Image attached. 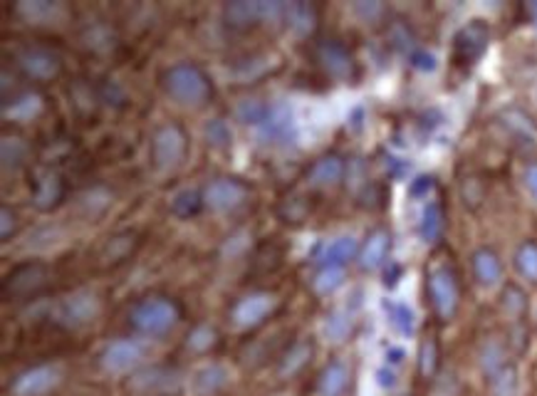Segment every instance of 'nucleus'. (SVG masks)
Returning <instances> with one entry per match:
<instances>
[{
	"label": "nucleus",
	"instance_id": "obj_2",
	"mask_svg": "<svg viewBox=\"0 0 537 396\" xmlns=\"http://www.w3.org/2000/svg\"><path fill=\"white\" fill-rule=\"evenodd\" d=\"M181 320V310L172 298L151 295L139 300L130 312V324L139 334L147 337H164L169 334Z\"/></svg>",
	"mask_w": 537,
	"mask_h": 396
},
{
	"label": "nucleus",
	"instance_id": "obj_41",
	"mask_svg": "<svg viewBox=\"0 0 537 396\" xmlns=\"http://www.w3.org/2000/svg\"><path fill=\"white\" fill-rule=\"evenodd\" d=\"M206 139L211 147L215 149H226L231 139H233V134H231V129H228L226 122H221V119H214L208 127H206Z\"/></svg>",
	"mask_w": 537,
	"mask_h": 396
},
{
	"label": "nucleus",
	"instance_id": "obj_21",
	"mask_svg": "<svg viewBox=\"0 0 537 396\" xmlns=\"http://www.w3.org/2000/svg\"><path fill=\"white\" fill-rule=\"evenodd\" d=\"M45 280V268L43 265H38V263H30V265H21V268H15L5 278V295H30L38 288H43Z\"/></svg>",
	"mask_w": 537,
	"mask_h": 396
},
{
	"label": "nucleus",
	"instance_id": "obj_39",
	"mask_svg": "<svg viewBox=\"0 0 537 396\" xmlns=\"http://www.w3.org/2000/svg\"><path fill=\"white\" fill-rule=\"evenodd\" d=\"M40 112V97L22 95L18 102H13V107H5V117L13 119H30Z\"/></svg>",
	"mask_w": 537,
	"mask_h": 396
},
{
	"label": "nucleus",
	"instance_id": "obj_22",
	"mask_svg": "<svg viewBox=\"0 0 537 396\" xmlns=\"http://www.w3.org/2000/svg\"><path fill=\"white\" fill-rule=\"evenodd\" d=\"M134 389L141 392V394H169V392H176V386H179V375L172 372V369H149V372H144L134 379Z\"/></svg>",
	"mask_w": 537,
	"mask_h": 396
},
{
	"label": "nucleus",
	"instance_id": "obj_47",
	"mask_svg": "<svg viewBox=\"0 0 537 396\" xmlns=\"http://www.w3.org/2000/svg\"><path fill=\"white\" fill-rule=\"evenodd\" d=\"M376 384L382 386V389H394L397 386V372L389 365L376 369Z\"/></svg>",
	"mask_w": 537,
	"mask_h": 396
},
{
	"label": "nucleus",
	"instance_id": "obj_3",
	"mask_svg": "<svg viewBox=\"0 0 537 396\" xmlns=\"http://www.w3.org/2000/svg\"><path fill=\"white\" fill-rule=\"evenodd\" d=\"M426 290H429L431 308L436 312V317L443 322L453 320L458 312V305H461V285H458V275L453 273L451 265L431 268Z\"/></svg>",
	"mask_w": 537,
	"mask_h": 396
},
{
	"label": "nucleus",
	"instance_id": "obj_25",
	"mask_svg": "<svg viewBox=\"0 0 537 396\" xmlns=\"http://www.w3.org/2000/svg\"><path fill=\"white\" fill-rule=\"evenodd\" d=\"M443 228H446V214H443V206L439 201H429L424 206L419 218V236L424 243H436L443 236Z\"/></svg>",
	"mask_w": 537,
	"mask_h": 396
},
{
	"label": "nucleus",
	"instance_id": "obj_36",
	"mask_svg": "<svg viewBox=\"0 0 537 396\" xmlns=\"http://www.w3.org/2000/svg\"><path fill=\"white\" fill-rule=\"evenodd\" d=\"M268 114V105H263L260 99H243L236 107L238 122H243L246 127L258 129L263 124V119Z\"/></svg>",
	"mask_w": 537,
	"mask_h": 396
},
{
	"label": "nucleus",
	"instance_id": "obj_14",
	"mask_svg": "<svg viewBox=\"0 0 537 396\" xmlns=\"http://www.w3.org/2000/svg\"><path fill=\"white\" fill-rule=\"evenodd\" d=\"M99 315V298L95 292H75L67 300H63L57 317L65 322L67 327H85L89 322H95Z\"/></svg>",
	"mask_w": 537,
	"mask_h": 396
},
{
	"label": "nucleus",
	"instance_id": "obj_11",
	"mask_svg": "<svg viewBox=\"0 0 537 396\" xmlns=\"http://www.w3.org/2000/svg\"><path fill=\"white\" fill-rule=\"evenodd\" d=\"M144 359V347L137 340H114L109 342L102 354H99V365L107 375H130L131 369H137Z\"/></svg>",
	"mask_w": 537,
	"mask_h": 396
},
{
	"label": "nucleus",
	"instance_id": "obj_6",
	"mask_svg": "<svg viewBox=\"0 0 537 396\" xmlns=\"http://www.w3.org/2000/svg\"><path fill=\"white\" fill-rule=\"evenodd\" d=\"M256 131L265 144H280V147L295 144L298 141V122H295V112H292L290 105H285V102L268 105V114Z\"/></svg>",
	"mask_w": 537,
	"mask_h": 396
},
{
	"label": "nucleus",
	"instance_id": "obj_35",
	"mask_svg": "<svg viewBox=\"0 0 537 396\" xmlns=\"http://www.w3.org/2000/svg\"><path fill=\"white\" fill-rule=\"evenodd\" d=\"M344 285V268H320L312 280V288L317 295H332Z\"/></svg>",
	"mask_w": 537,
	"mask_h": 396
},
{
	"label": "nucleus",
	"instance_id": "obj_13",
	"mask_svg": "<svg viewBox=\"0 0 537 396\" xmlns=\"http://www.w3.org/2000/svg\"><path fill=\"white\" fill-rule=\"evenodd\" d=\"M18 64H21L22 72L35 82H50L63 72L60 55L47 50V47H25L18 55Z\"/></svg>",
	"mask_w": 537,
	"mask_h": 396
},
{
	"label": "nucleus",
	"instance_id": "obj_31",
	"mask_svg": "<svg viewBox=\"0 0 537 396\" xmlns=\"http://www.w3.org/2000/svg\"><path fill=\"white\" fill-rule=\"evenodd\" d=\"M312 357V344L310 342H298L295 347H290V352L282 357V362H280L278 375L280 376H295L300 372L302 367L310 362Z\"/></svg>",
	"mask_w": 537,
	"mask_h": 396
},
{
	"label": "nucleus",
	"instance_id": "obj_30",
	"mask_svg": "<svg viewBox=\"0 0 537 396\" xmlns=\"http://www.w3.org/2000/svg\"><path fill=\"white\" fill-rule=\"evenodd\" d=\"M204 191H196V189H183L172 198V214L176 218H194L201 214L204 208Z\"/></svg>",
	"mask_w": 537,
	"mask_h": 396
},
{
	"label": "nucleus",
	"instance_id": "obj_43",
	"mask_svg": "<svg viewBox=\"0 0 537 396\" xmlns=\"http://www.w3.org/2000/svg\"><path fill=\"white\" fill-rule=\"evenodd\" d=\"M131 240H134L131 233H122V236L109 238L107 248H105V257H112V260H122V257H127V253L131 250Z\"/></svg>",
	"mask_w": 537,
	"mask_h": 396
},
{
	"label": "nucleus",
	"instance_id": "obj_49",
	"mask_svg": "<svg viewBox=\"0 0 537 396\" xmlns=\"http://www.w3.org/2000/svg\"><path fill=\"white\" fill-rule=\"evenodd\" d=\"M355 11H357V15H362L365 21H372V18H376V15H382L384 8H382L379 3H359Z\"/></svg>",
	"mask_w": 537,
	"mask_h": 396
},
{
	"label": "nucleus",
	"instance_id": "obj_20",
	"mask_svg": "<svg viewBox=\"0 0 537 396\" xmlns=\"http://www.w3.org/2000/svg\"><path fill=\"white\" fill-rule=\"evenodd\" d=\"M471 268L478 285L483 288H493L503 280V263L493 248H478L471 257Z\"/></svg>",
	"mask_w": 537,
	"mask_h": 396
},
{
	"label": "nucleus",
	"instance_id": "obj_19",
	"mask_svg": "<svg viewBox=\"0 0 537 396\" xmlns=\"http://www.w3.org/2000/svg\"><path fill=\"white\" fill-rule=\"evenodd\" d=\"M389 250H391V233L387 228H376L366 236L365 246L359 248V265L362 270H379L387 263Z\"/></svg>",
	"mask_w": 537,
	"mask_h": 396
},
{
	"label": "nucleus",
	"instance_id": "obj_15",
	"mask_svg": "<svg viewBox=\"0 0 537 396\" xmlns=\"http://www.w3.org/2000/svg\"><path fill=\"white\" fill-rule=\"evenodd\" d=\"M65 198V181L53 169H40L33 181V204L38 211H53Z\"/></svg>",
	"mask_w": 537,
	"mask_h": 396
},
{
	"label": "nucleus",
	"instance_id": "obj_7",
	"mask_svg": "<svg viewBox=\"0 0 537 396\" xmlns=\"http://www.w3.org/2000/svg\"><path fill=\"white\" fill-rule=\"evenodd\" d=\"M250 198V189L248 183L240 179H231V176H221L214 179L204 189V204L215 214H231Z\"/></svg>",
	"mask_w": 537,
	"mask_h": 396
},
{
	"label": "nucleus",
	"instance_id": "obj_1",
	"mask_svg": "<svg viewBox=\"0 0 537 396\" xmlns=\"http://www.w3.org/2000/svg\"><path fill=\"white\" fill-rule=\"evenodd\" d=\"M162 87L179 107L201 109L214 97V82L194 63H179L169 67L162 77Z\"/></svg>",
	"mask_w": 537,
	"mask_h": 396
},
{
	"label": "nucleus",
	"instance_id": "obj_16",
	"mask_svg": "<svg viewBox=\"0 0 537 396\" xmlns=\"http://www.w3.org/2000/svg\"><path fill=\"white\" fill-rule=\"evenodd\" d=\"M228 382H231V372L226 367L211 362V365L196 369L194 376H191V384H189V392H191V396H215L226 389Z\"/></svg>",
	"mask_w": 537,
	"mask_h": 396
},
{
	"label": "nucleus",
	"instance_id": "obj_46",
	"mask_svg": "<svg viewBox=\"0 0 537 396\" xmlns=\"http://www.w3.org/2000/svg\"><path fill=\"white\" fill-rule=\"evenodd\" d=\"M411 64L421 70V72H433L436 70V57L426 50H414L411 53Z\"/></svg>",
	"mask_w": 537,
	"mask_h": 396
},
{
	"label": "nucleus",
	"instance_id": "obj_12",
	"mask_svg": "<svg viewBox=\"0 0 537 396\" xmlns=\"http://www.w3.org/2000/svg\"><path fill=\"white\" fill-rule=\"evenodd\" d=\"M315 60L332 80L347 82L355 77V57L340 40H332V38L320 40L315 45Z\"/></svg>",
	"mask_w": 537,
	"mask_h": 396
},
{
	"label": "nucleus",
	"instance_id": "obj_29",
	"mask_svg": "<svg viewBox=\"0 0 537 396\" xmlns=\"http://www.w3.org/2000/svg\"><path fill=\"white\" fill-rule=\"evenodd\" d=\"M384 312H387L389 324H391L401 337H411V334H414V330H416V315H414V310H411L408 305L397 300H387L384 302Z\"/></svg>",
	"mask_w": 537,
	"mask_h": 396
},
{
	"label": "nucleus",
	"instance_id": "obj_23",
	"mask_svg": "<svg viewBox=\"0 0 537 396\" xmlns=\"http://www.w3.org/2000/svg\"><path fill=\"white\" fill-rule=\"evenodd\" d=\"M347 386H349V369L344 362L334 359L320 372L315 392H317V396H344Z\"/></svg>",
	"mask_w": 537,
	"mask_h": 396
},
{
	"label": "nucleus",
	"instance_id": "obj_26",
	"mask_svg": "<svg viewBox=\"0 0 537 396\" xmlns=\"http://www.w3.org/2000/svg\"><path fill=\"white\" fill-rule=\"evenodd\" d=\"M15 13L28 22H38L40 25V22H53L57 18H63L65 8L60 3H47V0H33V3L22 0V3L15 5Z\"/></svg>",
	"mask_w": 537,
	"mask_h": 396
},
{
	"label": "nucleus",
	"instance_id": "obj_18",
	"mask_svg": "<svg viewBox=\"0 0 537 396\" xmlns=\"http://www.w3.org/2000/svg\"><path fill=\"white\" fill-rule=\"evenodd\" d=\"M344 172H347V166H344V159L340 154H324L310 166L307 183L312 189H330V186H337L342 181Z\"/></svg>",
	"mask_w": 537,
	"mask_h": 396
},
{
	"label": "nucleus",
	"instance_id": "obj_8",
	"mask_svg": "<svg viewBox=\"0 0 537 396\" xmlns=\"http://www.w3.org/2000/svg\"><path fill=\"white\" fill-rule=\"evenodd\" d=\"M491 43V28L483 21H471L453 35V63L473 64L481 60Z\"/></svg>",
	"mask_w": 537,
	"mask_h": 396
},
{
	"label": "nucleus",
	"instance_id": "obj_42",
	"mask_svg": "<svg viewBox=\"0 0 537 396\" xmlns=\"http://www.w3.org/2000/svg\"><path fill=\"white\" fill-rule=\"evenodd\" d=\"M503 305H505V310L510 312L513 317H520V315H523L527 308L525 292L517 288V285H508V288L503 290Z\"/></svg>",
	"mask_w": 537,
	"mask_h": 396
},
{
	"label": "nucleus",
	"instance_id": "obj_4",
	"mask_svg": "<svg viewBox=\"0 0 537 396\" xmlns=\"http://www.w3.org/2000/svg\"><path fill=\"white\" fill-rule=\"evenodd\" d=\"M189 149V137L179 124H164L156 129L151 139V164L156 172H173L179 169L186 159Z\"/></svg>",
	"mask_w": 537,
	"mask_h": 396
},
{
	"label": "nucleus",
	"instance_id": "obj_52",
	"mask_svg": "<svg viewBox=\"0 0 537 396\" xmlns=\"http://www.w3.org/2000/svg\"><path fill=\"white\" fill-rule=\"evenodd\" d=\"M527 11H530V18H533V22H535V28H537V0L527 5Z\"/></svg>",
	"mask_w": 537,
	"mask_h": 396
},
{
	"label": "nucleus",
	"instance_id": "obj_34",
	"mask_svg": "<svg viewBox=\"0 0 537 396\" xmlns=\"http://www.w3.org/2000/svg\"><path fill=\"white\" fill-rule=\"evenodd\" d=\"M3 169L5 172H15L21 169L25 159H28V144L18 137H3Z\"/></svg>",
	"mask_w": 537,
	"mask_h": 396
},
{
	"label": "nucleus",
	"instance_id": "obj_28",
	"mask_svg": "<svg viewBox=\"0 0 537 396\" xmlns=\"http://www.w3.org/2000/svg\"><path fill=\"white\" fill-rule=\"evenodd\" d=\"M352 327H355V320L347 310H332L323 322V334L327 342L332 344H342L349 334H352Z\"/></svg>",
	"mask_w": 537,
	"mask_h": 396
},
{
	"label": "nucleus",
	"instance_id": "obj_9",
	"mask_svg": "<svg viewBox=\"0 0 537 396\" xmlns=\"http://www.w3.org/2000/svg\"><path fill=\"white\" fill-rule=\"evenodd\" d=\"M275 308H278V298L273 292H263V290L248 292L233 305L231 320L240 330H253V327H258V324L268 320L270 315L275 312Z\"/></svg>",
	"mask_w": 537,
	"mask_h": 396
},
{
	"label": "nucleus",
	"instance_id": "obj_38",
	"mask_svg": "<svg viewBox=\"0 0 537 396\" xmlns=\"http://www.w3.org/2000/svg\"><path fill=\"white\" fill-rule=\"evenodd\" d=\"M215 340H218V333H215L211 324H198V327H194L191 334H189L186 347H189L191 352L201 354V352H208V350L215 344Z\"/></svg>",
	"mask_w": 537,
	"mask_h": 396
},
{
	"label": "nucleus",
	"instance_id": "obj_32",
	"mask_svg": "<svg viewBox=\"0 0 537 396\" xmlns=\"http://www.w3.org/2000/svg\"><path fill=\"white\" fill-rule=\"evenodd\" d=\"M505 367H508V357H505L503 344L495 342V340L485 342L483 350H481V369H483V375L488 379H493L498 372H503Z\"/></svg>",
	"mask_w": 537,
	"mask_h": 396
},
{
	"label": "nucleus",
	"instance_id": "obj_50",
	"mask_svg": "<svg viewBox=\"0 0 537 396\" xmlns=\"http://www.w3.org/2000/svg\"><path fill=\"white\" fill-rule=\"evenodd\" d=\"M404 359V350L401 347H389L387 350V362L389 365H399Z\"/></svg>",
	"mask_w": 537,
	"mask_h": 396
},
{
	"label": "nucleus",
	"instance_id": "obj_5",
	"mask_svg": "<svg viewBox=\"0 0 537 396\" xmlns=\"http://www.w3.org/2000/svg\"><path fill=\"white\" fill-rule=\"evenodd\" d=\"M285 18V3H268V0H238L223 8V21L233 30H250L258 22H275Z\"/></svg>",
	"mask_w": 537,
	"mask_h": 396
},
{
	"label": "nucleus",
	"instance_id": "obj_27",
	"mask_svg": "<svg viewBox=\"0 0 537 396\" xmlns=\"http://www.w3.org/2000/svg\"><path fill=\"white\" fill-rule=\"evenodd\" d=\"M285 21L298 35H310L317 28V8L310 3H290L285 5Z\"/></svg>",
	"mask_w": 537,
	"mask_h": 396
},
{
	"label": "nucleus",
	"instance_id": "obj_48",
	"mask_svg": "<svg viewBox=\"0 0 537 396\" xmlns=\"http://www.w3.org/2000/svg\"><path fill=\"white\" fill-rule=\"evenodd\" d=\"M523 181H525V189L530 191V196L537 201V164H527Z\"/></svg>",
	"mask_w": 537,
	"mask_h": 396
},
{
	"label": "nucleus",
	"instance_id": "obj_45",
	"mask_svg": "<svg viewBox=\"0 0 537 396\" xmlns=\"http://www.w3.org/2000/svg\"><path fill=\"white\" fill-rule=\"evenodd\" d=\"M0 221H3V223H0V238L8 240V238L15 233V228H18V215L13 214L8 206H3V211H0Z\"/></svg>",
	"mask_w": 537,
	"mask_h": 396
},
{
	"label": "nucleus",
	"instance_id": "obj_37",
	"mask_svg": "<svg viewBox=\"0 0 537 396\" xmlns=\"http://www.w3.org/2000/svg\"><path fill=\"white\" fill-rule=\"evenodd\" d=\"M439 342L429 337V340H424L421 342L419 350V372L424 379H431V376L439 372Z\"/></svg>",
	"mask_w": 537,
	"mask_h": 396
},
{
	"label": "nucleus",
	"instance_id": "obj_51",
	"mask_svg": "<svg viewBox=\"0 0 537 396\" xmlns=\"http://www.w3.org/2000/svg\"><path fill=\"white\" fill-rule=\"evenodd\" d=\"M399 275H401V268H399V265H394L391 270H387V280H384V282H387V288H394V285H397Z\"/></svg>",
	"mask_w": 537,
	"mask_h": 396
},
{
	"label": "nucleus",
	"instance_id": "obj_10",
	"mask_svg": "<svg viewBox=\"0 0 537 396\" xmlns=\"http://www.w3.org/2000/svg\"><path fill=\"white\" fill-rule=\"evenodd\" d=\"M63 384V372L55 365H38L13 379V396H47Z\"/></svg>",
	"mask_w": 537,
	"mask_h": 396
},
{
	"label": "nucleus",
	"instance_id": "obj_44",
	"mask_svg": "<svg viewBox=\"0 0 537 396\" xmlns=\"http://www.w3.org/2000/svg\"><path fill=\"white\" fill-rule=\"evenodd\" d=\"M433 189H436V179L421 173V176H416V179L411 181V186H408V196H411V198H426Z\"/></svg>",
	"mask_w": 537,
	"mask_h": 396
},
{
	"label": "nucleus",
	"instance_id": "obj_40",
	"mask_svg": "<svg viewBox=\"0 0 537 396\" xmlns=\"http://www.w3.org/2000/svg\"><path fill=\"white\" fill-rule=\"evenodd\" d=\"M491 386H493L495 396H513V394H516V386H517L516 367L508 365L503 372H498V375L491 379Z\"/></svg>",
	"mask_w": 537,
	"mask_h": 396
},
{
	"label": "nucleus",
	"instance_id": "obj_33",
	"mask_svg": "<svg viewBox=\"0 0 537 396\" xmlns=\"http://www.w3.org/2000/svg\"><path fill=\"white\" fill-rule=\"evenodd\" d=\"M516 268L525 280L537 282V243L535 240H525L520 243L516 250Z\"/></svg>",
	"mask_w": 537,
	"mask_h": 396
},
{
	"label": "nucleus",
	"instance_id": "obj_17",
	"mask_svg": "<svg viewBox=\"0 0 537 396\" xmlns=\"http://www.w3.org/2000/svg\"><path fill=\"white\" fill-rule=\"evenodd\" d=\"M357 256H359V243L355 238L340 236L317 248L315 263H320L323 268H344V263L355 260Z\"/></svg>",
	"mask_w": 537,
	"mask_h": 396
},
{
	"label": "nucleus",
	"instance_id": "obj_24",
	"mask_svg": "<svg viewBox=\"0 0 537 396\" xmlns=\"http://www.w3.org/2000/svg\"><path fill=\"white\" fill-rule=\"evenodd\" d=\"M500 122L503 127L510 131V137L517 139L520 144H527V147H537V127L533 124V119L527 117L525 112L520 109H505L500 114Z\"/></svg>",
	"mask_w": 537,
	"mask_h": 396
}]
</instances>
